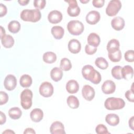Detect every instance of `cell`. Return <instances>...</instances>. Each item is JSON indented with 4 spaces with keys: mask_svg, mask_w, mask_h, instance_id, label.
<instances>
[{
    "mask_svg": "<svg viewBox=\"0 0 134 134\" xmlns=\"http://www.w3.org/2000/svg\"><path fill=\"white\" fill-rule=\"evenodd\" d=\"M83 77L94 84H99L102 80V76L99 72L91 65H85L82 69Z\"/></svg>",
    "mask_w": 134,
    "mask_h": 134,
    "instance_id": "1",
    "label": "cell"
},
{
    "mask_svg": "<svg viewBox=\"0 0 134 134\" xmlns=\"http://www.w3.org/2000/svg\"><path fill=\"white\" fill-rule=\"evenodd\" d=\"M20 18L25 21L36 23L38 21L41 17L40 11L38 9H24L20 13Z\"/></svg>",
    "mask_w": 134,
    "mask_h": 134,
    "instance_id": "2",
    "label": "cell"
},
{
    "mask_svg": "<svg viewBox=\"0 0 134 134\" xmlns=\"http://www.w3.org/2000/svg\"><path fill=\"white\" fill-rule=\"evenodd\" d=\"M125 102L123 99L113 97L107 98L104 103L105 108L110 110L121 109L125 107Z\"/></svg>",
    "mask_w": 134,
    "mask_h": 134,
    "instance_id": "3",
    "label": "cell"
},
{
    "mask_svg": "<svg viewBox=\"0 0 134 134\" xmlns=\"http://www.w3.org/2000/svg\"><path fill=\"white\" fill-rule=\"evenodd\" d=\"M67 29L71 35L78 36L83 32L84 26L82 22L77 20H73L68 23Z\"/></svg>",
    "mask_w": 134,
    "mask_h": 134,
    "instance_id": "4",
    "label": "cell"
},
{
    "mask_svg": "<svg viewBox=\"0 0 134 134\" xmlns=\"http://www.w3.org/2000/svg\"><path fill=\"white\" fill-rule=\"evenodd\" d=\"M32 92L29 89H25L20 94V104L25 109H29L32 106Z\"/></svg>",
    "mask_w": 134,
    "mask_h": 134,
    "instance_id": "5",
    "label": "cell"
},
{
    "mask_svg": "<svg viewBox=\"0 0 134 134\" xmlns=\"http://www.w3.org/2000/svg\"><path fill=\"white\" fill-rule=\"evenodd\" d=\"M121 7V3L119 0H111L106 8V13L109 16H115Z\"/></svg>",
    "mask_w": 134,
    "mask_h": 134,
    "instance_id": "6",
    "label": "cell"
},
{
    "mask_svg": "<svg viewBox=\"0 0 134 134\" xmlns=\"http://www.w3.org/2000/svg\"><path fill=\"white\" fill-rule=\"evenodd\" d=\"M53 86L51 83L48 82H43L39 87L40 94L44 97H49L53 93Z\"/></svg>",
    "mask_w": 134,
    "mask_h": 134,
    "instance_id": "7",
    "label": "cell"
},
{
    "mask_svg": "<svg viewBox=\"0 0 134 134\" xmlns=\"http://www.w3.org/2000/svg\"><path fill=\"white\" fill-rule=\"evenodd\" d=\"M69 5L67 9V13L68 15L71 17L77 16L80 13V8L78 6L77 1L75 0L65 1Z\"/></svg>",
    "mask_w": 134,
    "mask_h": 134,
    "instance_id": "8",
    "label": "cell"
},
{
    "mask_svg": "<svg viewBox=\"0 0 134 134\" xmlns=\"http://www.w3.org/2000/svg\"><path fill=\"white\" fill-rule=\"evenodd\" d=\"M17 85V79L12 74H8L6 76L4 81V86L8 91H12Z\"/></svg>",
    "mask_w": 134,
    "mask_h": 134,
    "instance_id": "9",
    "label": "cell"
},
{
    "mask_svg": "<svg viewBox=\"0 0 134 134\" xmlns=\"http://www.w3.org/2000/svg\"><path fill=\"white\" fill-rule=\"evenodd\" d=\"M82 96L85 99L88 101L92 100L95 96L94 89L89 85H85L82 90Z\"/></svg>",
    "mask_w": 134,
    "mask_h": 134,
    "instance_id": "10",
    "label": "cell"
},
{
    "mask_svg": "<svg viewBox=\"0 0 134 134\" xmlns=\"http://www.w3.org/2000/svg\"><path fill=\"white\" fill-rule=\"evenodd\" d=\"M100 18V14L96 10L90 11L86 15V21L90 25H95L97 23Z\"/></svg>",
    "mask_w": 134,
    "mask_h": 134,
    "instance_id": "11",
    "label": "cell"
},
{
    "mask_svg": "<svg viewBox=\"0 0 134 134\" xmlns=\"http://www.w3.org/2000/svg\"><path fill=\"white\" fill-rule=\"evenodd\" d=\"M116 90L115 83L111 80L105 81L102 85V91L106 94H110L114 93Z\"/></svg>",
    "mask_w": 134,
    "mask_h": 134,
    "instance_id": "12",
    "label": "cell"
},
{
    "mask_svg": "<svg viewBox=\"0 0 134 134\" xmlns=\"http://www.w3.org/2000/svg\"><path fill=\"white\" fill-rule=\"evenodd\" d=\"M50 132L52 134L65 133L63 124L59 121L53 122L50 128Z\"/></svg>",
    "mask_w": 134,
    "mask_h": 134,
    "instance_id": "13",
    "label": "cell"
},
{
    "mask_svg": "<svg viewBox=\"0 0 134 134\" xmlns=\"http://www.w3.org/2000/svg\"><path fill=\"white\" fill-rule=\"evenodd\" d=\"M48 19L51 24H58L62 20V14L59 10H53L49 13Z\"/></svg>",
    "mask_w": 134,
    "mask_h": 134,
    "instance_id": "14",
    "label": "cell"
},
{
    "mask_svg": "<svg viewBox=\"0 0 134 134\" xmlns=\"http://www.w3.org/2000/svg\"><path fill=\"white\" fill-rule=\"evenodd\" d=\"M68 49L69 51L72 53H77L81 49V44L77 39H71L69 41L68 43Z\"/></svg>",
    "mask_w": 134,
    "mask_h": 134,
    "instance_id": "15",
    "label": "cell"
},
{
    "mask_svg": "<svg viewBox=\"0 0 134 134\" xmlns=\"http://www.w3.org/2000/svg\"><path fill=\"white\" fill-rule=\"evenodd\" d=\"M125 23L124 19L120 16H117L114 18L111 21L112 28L117 31L122 30L125 27Z\"/></svg>",
    "mask_w": 134,
    "mask_h": 134,
    "instance_id": "16",
    "label": "cell"
},
{
    "mask_svg": "<svg viewBox=\"0 0 134 134\" xmlns=\"http://www.w3.org/2000/svg\"><path fill=\"white\" fill-rule=\"evenodd\" d=\"M30 117L33 121L35 122H38L42 119L43 117V113L41 109L35 108L32 109L30 112Z\"/></svg>",
    "mask_w": 134,
    "mask_h": 134,
    "instance_id": "17",
    "label": "cell"
},
{
    "mask_svg": "<svg viewBox=\"0 0 134 134\" xmlns=\"http://www.w3.org/2000/svg\"><path fill=\"white\" fill-rule=\"evenodd\" d=\"M88 44L94 47H97L100 42V39L99 36L94 32L91 33L87 37Z\"/></svg>",
    "mask_w": 134,
    "mask_h": 134,
    "instance_id": "18",
    "label": "cell"
},
{
    "mask_svg": "<svg viewBox=\"0 0 134 134\" xmlns=\"http://www.w3.org/2000/svg\"><path fill=\"white\" fill-rule=\"evenodd\" d=\"M66 90L70 94H74L79 90V85L77 82L74 80L69 81L66 84Z\"/></svg>",
    "mask_w": 134,
    "mask_h": 134,
    "instance_id": "19",
    "label": "cell"
},
{
    "mask_svg": "<svg viewBox=\"0 0 134 134\" xmlns=\"http://www.w3.org/2000/svg\"><path fill=\"white\" fill-rule=\"evenodd\" d=\"M121 75L123 79L126 80H130L133 75V68L130 65H125L121 69Z\"/></svg>",
    "mask_w": 134,
    "mask_h": 134,
    "instance_id": "20",
    "label": "cell"
},
{
    "mask_svg": "<svg viewBox=\"0 0 134 134\" xmlns=\"http://www.w3.org/2000/svg\"><path fill=\"white\" fill-rule=\"evenodd\" d=\"M50 76L54 82H58L61 80L63 76L62 70L58 67L53 68L50 72Z\"/></svg>",
    "mask_w": 134,
    "mask_h": 134,
    "instance_id": "21",
    "label": "cell"
},
{
    "mask_svg": "<svg viewBox=\"0 0 134 134\" xmlns=\"http://www.w3.org/2000/svg\"><path fill=\"white\" fill-rule=\"evenodd\" d=\"M106 122L110 126H117L119 122V116L115 114H109L106 116Z\"/></svg>",
    "mask_w": 134,
    "mask_h": 134,
    "instance_id": "22",
    "label": "cell"
},
{
    "mask_svg": "<svg viewBox=\"0 0 134 134\" xmlns=\"http://www.w3.org/2000/svg\"><path fill=\"white\" fill-rule=\"evenodd\" d=\"M51 32L54 38L56 39H61L64 34V30L59 26H54L52 27Z\"/></svg>",
    "mask_w": 134,
    "mask_h": 134,
    "instance_id": "23",
    "label": "cell"
},
{
    "mask_svg": "<svg viewBox=\"0 0 134 134\" xmlns=\"http://www.w3.org/2000/svg\"><path fill=\"white\" fill-rule=\"evenodd\" d=\"M119 42L116 39H111L107 43V50L108 53H112L119 49Z\"/></svg>",
    "mask_w": 134,
    "mask_h": 134,
    "instance_id": "24",
    "label": "cell"
},
{
    "mask_svg": "<svg viewBox=\"0 0 134 134\" xmlns=\"http://www.w3.org/2000/svg\"><path fill=\"white\" fill-rule=\"evenodd\" d=\"M1 42L3 46L6 48H12L14 44V39L9 35H6L1 38Z\"/></svg>",
    "mask_w": 134,
    "mask_h": 134,
    "instance_id": "25",
    "label": "cell"
},
{
    "mask_svg": "<svg viewBox=\"0 0 134 134\" xmlns=\"http://www.w3.org/2000/svg\"><path fill=\"white\" fill-rule=\"evenodd\" d=\"M42 59L44 62L51 64L53 63L57 60V55L54 52L48 51L45 52L43 54Z\"/></svg>",
    "mask_w": 134,
    "mask_h": 134,
    "instance_id": "26",
    "label": "cell"
},
{
    "mask_svg": "<svg viewBox=\"0 0 134 134\" xmlns=\"http://www.w3.org/2000/svg\"><path fill=\"white\" fill-rule=\"evenodd\" d=\"M32 78L28 74H24L20 78V85L23 87H29L32 84Z\"/></svg>",
    "mask_w": 134,
    "mask_h": 134,
    "instance_id": "27",
    "label": "cell"
},
{
    "mask_svg": "<svg viewBox=\"0 0 134 134\" xmlns=\"http://www.w3.org/2000/svg\"><path fill=\"white\" fill-rule=\"evenodd\" d=\"M9 116L13 119H18L22 115V111L19 107H14L8 110Z\"/></svg>",
    "mask_w": 134,
    "mask_h": 134,
    "instance_id": "28",
    "label": "cell"
},
{
    "mask_svg": "<svg viewBox=\"0 0 134 134\" xmlns=\"http://www.w3.org/2000/svg\"><path fill=\"white\" fill-rule=\"evenodd\" d=\"M67 104L68 106L72 108V109H76L79 107V100L78 98L73 95L69 96L67 98Z\"/></svg>",
    "mask_w": 134,
    "mask_h": 134,
    "instance_id": "29",
    "label": "cell"
},
{
    "mask_svg": "<svg viewBox=\"0 0 134 134\" xmlns=\"http://www.w3.org/2000/svg\"><path fill=\"white\" fill-rule=\"evenodd\" d=\"M8 29L12 33H17L20 29V24L17 20H12L8 24Z\"/></svg>",
    "mask_w": 134,
    "mask_h": 134,
    "instance_id": "30",
    "label": "cell"
},
{
    "mask_svg": "<svg viewBox=\"0 0 134 134\" xmlns=\"http://www.w3.org/2000/svg\"><path fill=\"white\" fill-rule=\"evenodd\" d=\"M95 64L97 67L102 70L106 69L108 66V63L106 60L103 57L96 58L95 61Z\"/></svg>",
    "mask_w": 134,
    "mask_h": 134,
    "instance_id": "31",
    "label": "cell"
},
{
    "mask_svg": "<svg viewBox=\"0 0 134 134\" xmlns=\"http://www.w3.org/2000/svg\"><path fill=\"white\" fill-rule=\"evenodd\" d=\"M60 68L62 71H69L72 68V64L70 60L66 58L62 59L60 61Z\"/></svg>",
    "mask_w": 134,
    "mask_h": 134,
    "instance_id": "32",
    "label": "cell"
},
{
    "mask_svg": "<svg viewBox=\"0 0 134 134\" xmlns=\"http://www.w3.org/2000/svg\"><path fill=\"white\" fill-rule=\"evenodd\" d=\"M108 57L109 60L113 62H117L120 61L122 55L120 49L117 51L112 52V53H108Z\"/></svg>",
    "mask_w": 134,
    "mask_h": 134,
    "instance_id": "33",
    "label": "cell"
},
{
    "mask_svg": "<svg viewBox=\"0 0 134 134\" xmlns=\"http://www.w3.org/2000/svg\"><path fill=\"white\" fill-rule=\"evenodd\" d=\"M122 68L119 65H116L111 69V73L113 77L117 80H120L122 79L121 75Z\"/></svg>",
    "mask_w": 134,
    "mask_h": 134,
    "instance_id": "34",
    "label": "cell"
},
{
    "mask_svg": "<svg viewBox=\"0 0 134 134\" xmlns=\"http://www.w3.org/2000/svg\"><path fill=\"white\" fill-rule=\"evenodd\" d=\"M95 131L98 134H108L110 132L108 131L107 127L103 124L98 125L96 128Z\"/></svg>",
    "mask_w": 134,
    "mask_h": 134,
    "instance_id": "35",
    "label": "cell"
},
{
    "mask_svg": "<svg viewBox=\"0 0 134 134\" xmlns=\"http://www.w3.org/2000/svg\"><path fill=\"white\" fill-rule=\"evenodd\" d=\"M125 60L129 62H133L134 61V52L133 50L127 51L124 54Z\"/></svg>",
    "mask_w": 134,
    "mask_h": 134,
    "instance_id": "36",
    "label": "cell"
},
{
    "mask_svg": "<svg viewBox=\"0 0 134 134\" xmlns=\"http://www.w3.org/2000/svg\"><path fill=\"white\" fill-rule=\"evenodd\" d=\"M46 4V1L45 0H35L34 1V5L38 9H43Z\"/></svg>",
    "mask_w": 134,
    "mask_h": 134,
    "instance_id": "37",
    "label": "cell"
},
{
    "mask_svg": "<svg viewBox=\"0 0 134 134\" xmlns=\"http://www.w3.org/2000/svg\"><path fill=\"white\" fill-rule=\"evenodd\" d=\"M85 51L86 53L88 55H92L94 54L97 51V48L90 46L89 44H86L85 47Z\"/></svg>",
    "mask_w": 134,
    "mask_h": 134,
    "instance_id": "38",
    "label": "cell"
},
{
    "mask_svg": "<svg viewBox=\"0 0 134 134\" xmlns=\"http://www.w3.org/2000/svg\"><path fill=\"white\" fill-rule=\"evenodd\" d=\"M8 100V96L6 93L3 91L0 92V105L6 104Z\"/></svg>",
    "mask_w": 134,
    "mask_h": 134,
    "instance_id": "39",
    "label": "cell"
},
{
    "mask_svg": "<svg viewBox=\"0 0 134 134\" xmlns=\"http://www.w3.org/2000/svg\"><path fill=\"white\" fill-rule=\"evenodd\" d=\"M125 97L129 102H131L132 103L134 102V95H133V90L132 89V85L131 86V89L128 90L125 93Z\"/></svg>",
    "mask_w": 134,
    "mask_h": 134,
    "instance_id": "40",
    "label": "cell"
},
{
    "mask_svg": "<svg viewBox=\"0 0 134 134\" xmlns=\"http://www.w3.org/2000/svg\"><path fill=\"white\" fill-rule=\"evenodd\" d=\"M104 0H93L92 1L93 5L96 8H100L104 5Z\"/></svg>",
    "mask_w": 134,
    "mask_h": 134,
    "instance_id": "41",
    "label": "cell"
},
{
    "mask_svg": "<svg viewBox=\"0 0 134 134\" xmlns=\"http://www.w3.org/2000/svg\"><path fill=\"white\" fill-rule=\"evenodd\" d=\"M7 12V9L6 6L3 4L2 3L0 4V17H3L5 16Z\"/></svg>",
    "mask_w": 134,
    "mask_h": 134,
    "instance_id": "42",
    "label": "cell"
},
{
    "mask_svg": "<svg viewBox=\"0 0 134 134\" xmlns=\"http://www.w3.org/2000/svg\"><path fill=\"white\" fill-rule=\"evenodd\" d=\"M0 115H1L0 124L1 125H3L4 123H5V122H6V115L2 111H0Z\"/></svg>",
    "mask_w": 134,
    "mask_h": 134,
    "instance_id": "43",
    "label": "cell"
},
{
    "mask_svg": "<svg viewBox=\"0 0 134 134\" xmlns=\"http://www.w3.org/2000/svg\"><path fill=\"white\" fill-rule=\"evenodd\" d=\"M24 134H27V133H34V134H35L36 132L35 131V130L32 128H27L25 130V131L24 132Z\"/></svg>",
    "mask_w": 134,
    "mask_h": 134,
    "instance_id": "44",
    "label": "cell"
},
{
    "mask_svg": "<svg viewBox=\"0 0 134 134\" xmlns=\"http://www.w3.org/2000/svg\"><path fill=\"white\" fill-rule=\"evenodd\" d=\"M133 116L131 117V118L129 119V127H130V128L133 130V121H134V119H133Z\"/></svg>",
    "mask_w": 134,
    "mask_h": 134,
    "instance_id": "45",
    "label": "cell"
},
{
    "mask_svg": "<svg viewBox=\"0 0 134 134\" xmlns=\"http://www.w3.org/2000/svg\"><path fill=\"white\" fill-rule=\"evenodd\" d=\"M18 2L19 3V4L20 5L22 6H25L27 5V4L29 2V0L27 1H25V0H21V1H18Z\"/></svg>",
    "mask_w": 134,
    "mask_h": 134,
    "instance_id": "46",
    "label": "cell"
},
{
    "mask_svg": "<svg viewBox=\"0 0 134 134\" xmlns=\"http://www.w3.org/2000/svg\"><path fill=\"white\" fill-rule=\"evenodd\" d=\"M5 30L2 26H1V39L5 36Z\"/></svg>",
    "mask_w": 134,
    "mask_h": 134,
    "instance_id": "47",
    "label": "cell"
},
{
    "mask_svg": "<svg viewBox=\"0 0 134 134\" xmlns=\"http://www.w3.org/2000/svg\"><path fill=\"white\" fill-rule=\"evenodd\" d=\"M4 133H15V132L10 129H6L5 131L3 132V134Z\"/></svg>",
    "mask_w": 134,
    "mask_h": 134,
    "instance_id": "48",
    "label": "cell"
},
{
    "mask_svg": "<svg viewBox=\"0 0 134 134\" xmlns=\"http://www.w3.org/2000/svg\"><path fill=\"white\" fill-rule=\"evenodd\" d=\"M90 1L89 0H86V1H82V0H80V2L82 3H88Z\"/></svg>",
    "mask_w": 134,
    "mask_h": 134,
    "instance_id": "49",
    "label": "cell"
}]
</instances>
